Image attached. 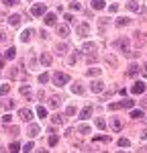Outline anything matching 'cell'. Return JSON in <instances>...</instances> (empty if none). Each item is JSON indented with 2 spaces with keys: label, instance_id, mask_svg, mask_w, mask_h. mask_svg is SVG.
Returning a JSON list of instances; mask_svg holds the SVG:
<instances>
[{
  "label": "cell",
  "instance_id": "1",
  "mask_svg": "<svg viewBox=\"0 0 147 153\" xmlns=\"http://www.w3.org/2000/svg\"><path fill=\"white\" fill-rule=\"evenodd\" d=\"M51 80H53L55 86H65V84L70 82V76H68V74H63V71H55V74L51 76Z\"/></svg>",
  "mask_w": 147,
  "mask_h": 153
},
{
  "label": "cell",
  "instance_id": "2",
  "mask_svg": "<svg viewBox=\"0 0 147 153\" xmlns=\"http://www.w3.org/2000/svg\"><path fill=\"white\" fill-rule=\"evenodd\" d=\"M31 14H33V16H45V14H47V8H45V4H43V2L35 4V6L31 8Z\"/></svg>",
  "mask_w": 147,
  "mask_h": 153
},
{
  "label": "cell",
  "instance_id": "3",
  "mask_svg": "<svg viewBox=\"0 0 147 153\" xmlns=\"http://www.w3.org/2000/svg\"><path fill=\"white\" fill-rule=\"evenodd\" d=\"M114 47H117V49H122V51L127 53V51H129V39H125V37L117 39V41H114Z\"/></svg>",
  "mask_w": 147,
  "mask_h": 153
},
{
  "label": "cell",
  "instance_id": "4",
  "mask_svg": "<svg viewBox=\"0 0 147 153\" xmlns=\"http://www.w3.org/2000/svg\"><path fill=\"white\" fill-rule=\"evenodd\" d=\"M84 55H96V45L94 43H84V47L80 49Z\"/></svg>",
  "mask_w": 147,
  "mask_h": 153
},
{
  "label": "cell",
  "instance_id": "5",
  "mask_svg": "<svg viewBox=\"0 0 147 153\" xmlns=\"http://www.w3.org/2000/svg\"><path fill=\"white\" fill-rule=\"evenodd\" d=\"M45 25H49V27L57 25V14H55V12H47V14H45Z\"/></svg>",
  "mask_w": 147,
  "mask_h": 153
},
{
  "label": "cell",
  "instance_id": "6",
  "mask_svg": "<svg viewBox=\"0 0 147 153\" xmlns=\"http://www.w3.org/2000/svg\"><path fill=\"white\" fill-rule=\"evenodd\" d=\"M131 92H133V94H143V92H145V84H143V82H137L133 88H131Z\"/></svg>",
  "mask_w": 147,
  "mask_h": 153
},
{
  "label": "cell",
  "instance_id": "7",
  "mask_svg": "<svg viewBox=\"0 0 147 153\" xmlns=\"http://www.w3.org/2000/svg\"><path fill=\"white\" fill-rule=\"evenodd\" d=\"M8 25L10 27H19L21 25V14H10L8 16Z\"/></svg>",
  "mask_w": 147,
  "mask_h": 153
},
{
  "label": "cell",
  "instance_id": "8",
  "mask_svg": "<svg viewBox=\"0 0 147 153\" xmlns=\"http://www.w3.org/2000/svg\"><path fill=\"white\" fill-rule=\"evenodd\" d=\"M19 114H21V118H23V120H27V123H29V120L33 118V110H29V108H23Z\"/></svg>",
  "mask_w": 147,
  "mask_h": 153
},
{
  "label": "cell",
  "instance_id": "9",
  "mask_svg": "<svg viewBox=\"0 0 147 153\" xmlns=\"http://www.w3.org/2000/svg\"><path fill=\"white\" fill-rule=\"evenodd\" d=\"M39 133H41V129H39L37 125H31V127H29V131H27V135H29L31 139H35V137L39 135Z\"/></svg>",
  "mask_w": 147,
  "mask_h": 153
},
{
  "label": "cell",
  "instance_id": "10",
  "mask_svg": "<svg viewBox=\"0 0 147 153\" xmlns=\"http://www.w3.org/2000/svg\"><path fill=\"white\" fill-rule=\"evenodd\" d=\"M59 104H61L59 96H51V98H49V108H59Z\"/></svg>",
  "mask_w": 147,
  "mask_h": 153
},
{
  "label": "cell",
  "instance_id": "11",
  "mask_svg": "<svg viewBox=\"0 0 147 153\" xmlns=\"http://www.w3.org/2000/svg\"><path fill=\"white\" fill-rule=\"evenodd\" d=\"M57 35H59L61 39H65V37L70 35V29H68L65 25H59V27H57Z\"/></svg>",
  "mask_w": 147,
  "mask_h": 153
},
{
  "label": "cell",
  "instance_id": "12",
  "mask_svg": "<svg viewBox=\"0 0 147 153\" xmlns=\"http://www.w3.org/2000/svg\"><path fill=\"white\" fill-rule=\"evenodd\" d=\"M21 94L27 96V100H33L31 96H33V90H31V86H21Z\"/></svg>",
  "mask_w": 147,
  "mask_h": 153
},
{
  "label": "cell",
  "instance_id": "13",
  "mask_svg": "<svg viewBox=\"0 0 147 153\" xmlns=\"http://www.w3.org/2000/svg\"><path fill=\"white\" fill-rule=\"evenodd\" d=\"M90 90L92 92H102L104 90V82H92L90 84Z\"/></svg>",
  "mask_w": 147,
  "mask_h": 153
},
{
  "label": "cell",
  "instance_id": "14",
  "mask_svg": "<svg viewBox=\"0 0 147 153\" xmlns=\"http://www.w3.org/2000/svg\"><path fill=\"white\" fill-rule=\"evenodd\" d=\"M88 31H90V27H88L86 23H82L80 27H78V35L80 37H88Z\"/></svg>",
  "mask_w": 147,
  "mask_h": 153
},
{
  "label": "cell",
  "instance_id": "15",
  "mask_svg": "<svg viewBox=\"0 0 147 153\" xmlns=\"http://www.w3.org/2000/svg\"><path fill=\"white\" fill-rule=\"evenodd\" d=\"M51 53H41V57H39V61L43 63V65H51Z\"/></svg>",
  "mask_w": 147,
  "mask_h": 153
},
{
  "label": "cell",
  "instance_id": "16",
  "mask_svg": "<svg viewBox=\"0 0 147 153\" xmlns=\"http://www.w3.org/2000/svg\"><path fill=\"white\" fill-rule=\"evenodd\" d=\"M90 117H92V106H86L84 110L80 112V118H82V120H86V118H90Z\"/></svg>",
  "mask_w": 147,
  "mask_h": 153
},
{
  "label": "cell",
  "instance_id": "17",
  "mask_svg": "<svg viewBox=\"0 0 147 153\" xmlns=\"http://www.w3.org/2000/svg\"><path fill=\"white\" fill-rule=\"evenodd\" d=\"M104 6H106L104 0H92V8H94V10H102Z\"/></svg>",
  "mask_w": 147,
  "mask_h": 153
},
{
  "label": "cell",
  "instance_id": "18",
  "mask_svg": "<svg viewBox=\"0 0 147 153\" xmlns=\"http://www.w3.org/2000/svg\"><path fill=\"white\" fill-rule=\"evenodd\" d=\"M72 94H84V86H82V84H74L72 86Z\"/></svg>",
  "mask_w": 147,
  "mask_h": 153
},
{
  "label": "cell",
  "instance_id": "19",
  "mask_svg": "<svg viewBox=\"0 0 147 153\" xmlns=\"http://www.w3.org/2000/svg\"><path fill=\"white\" fill-rule=\"evenodd\" d=\"M127 74H129L131 78H133V76H137V74H139V65H137V63H133V65H129V70H127Z\"/></svg>",
  "mask_w": 147,
  "mask_h": 153
},
{
  "label": "cell",
  "instance_id": "20",
  "mask_svg": "<svg viewBox=\"0 0 147 153\" xmlns=\"http://www.w3.org/2000/svg\"><path fill=\"white\" fill-rule=\"evenodd\" d=\"M14 57H16L14 47H10V49H6V51H4V59H14Z\"/></svg>",
  "mask_w": 147,
  "mask_h": 153
},
{
  "label": "cell",
  "instance_id": "21",
  "mask_svg": "<svg viewBox=\"0 0 147 153\" xmlns=\"http://www.w3.org/2000/svg\"><path fill=\"white\" fill-rule=\"evenodd\" d=\"M135 106V100L127 98V100H121V108H133Z\"/></svg>",
  "mask_w": 147,
  "mask_h": 153
},
{
  "label": "cell",
  "instance_id": "22",
  "mask_svg": "<svg viewBox=\"0 0 147 153\" xmlns=\"http://www.w3.org/2000/svg\"><path fill=\"white\" fill-rule=\"evenodd\" d=\"M65 51H68V45H65V43H59V45L55 47V53H57V55H63Z\"/></svg>",
  "mask_w": 147,
  "mask_h": 153
},
{
  "label": "cell",
  "instance_id": "23",
  "mask_svg": "<svg viewBox=\"0 0 147 153\" xmlns=\"http://www.w3.org/2000/svg\"><path fill=\"white\" fill-rule=\"evenodd\" d=\"M131 118H143V110H141V108H139V110H137V108L131 110Z\"/></svg>",
  "mask_w": 147,
  "mask_h": 153
},
{
  "label": "cell",
  "instance_id": "24",
  "mask_svg": "<svg viewBox=\"0 0 147 153\" xmlns=\"http://www.w3.org/2000/svg\"><path fill=\"white\" fill-rule=\"evenodd\" d=\"M92 141L96 143V141H102V143H110V137H106V135H98V137H94Z\"/></svg>",
  "mask_w": 147,
  "mask_h": 153
},
{
  "label": "cell",
  "instance_id": "25",
  "mask_svg": "<svg viewBox=\"0 0 147 153\" xmlns=\"http://www.w3.org/2000/svg\"><path fill=\"white\" fill-rule=\"evenodd\" d=\"M37 117H39V118H45V117H47V110H45L43 106H39V108H37Z\"/></svg>",
  "mask_w": 147,
  "mask_h": 153
},
{
  "label": "cell",
  "instance_id": "26",
  "mask_svg": "<svg viewBox=\"0 0 147 153\" xmlns=\"http://www.w3.org/2000/svg\"><path fill=\"white\" fill-rule=\"evenodd\" d=\"M110 125H112V129H114V131H121V120H119V118H112Z\"/></svg>",
  "mask_w": 147,
  "mask_h": 153
},
{
  "label": "cell",
  "instance_id": "27",
  "mask_svg": "<svg viewBox=\"0 0 147 153\" xmlns=\"http://www.w3.org/2000/svg\"><path fill=\"white\" fill-rule=\"evenodd\" d=\"M0 106H2V108H8V110H10L12 106H14V102H12V100H2V102H0Z\"/></svg>",
  "mask_w": 147,
  "mask_h": 153
},
{
  "label": "cell",
  "instance_id": "28",
  "mask_svg": "<svg viewBox=\"0 0 147 153\" xmlns=\"http://www.w3.org/2000/svg\"><path fill=\"white\" fill-rule=\"evenodd\" d=\"M127 8H129V10H139V4H137V2H135V0H131V2H129V4H127Z\"/></svg>",
  "mask_w": 147,
  "mask_h": 153
},
{
  "label": "cell",
  "instance_id": "29",
  "mask_svg": "<svg viewBox=\"0 0 147 153\" xmlns=\"http://www.w3.org/2000/svg\"><path fill=\"white\" fill-rule=\"evenodd\" d=\"M8 90H10V86H8V84H2V86H0V96L8 94Z\"/></svg>",
  "mask_w": 147,
  "mask_h": 153
},
{
  "label": "cell",
  "instance_id": "30",
  "mask_svg": "<svg viewBox=\"0 0 147 153\" xmlns=\"http://www.w3.org/2000/svg\"><path fill=\"white\" fill-rule=\"evenodd\" d=\"M96 127L98 129H106V120L104 118H96Z\"/></svg>",
  "mask_w": 147,
  "mask_h": 153
},
{
  "label": "cell",
  "instance_id": "31",
  "mask_svg": "<svg viewBox=\"0 0 147 153\" xmlns=\"http://www.w3.org/2000/svg\"><path fill=\"white\" fill-rule=\"evenodd\" d=\"M57 141H59V139L51 133V137H49V147H55V145H57Z\"/></svg>",
  "mask_w": 147,
  "mask_h": 153
},
{
  "label": "cell",
  "instance_id": "32",
  "mask_svg": "<svg viewBox=\"0 0 147 153\" xmlns=\"http://www.w3.org/2000/svg\"><path fill=\"white\" fill-rule=\"evenodd\" d=\"M8 151H21V143H10V147H8Z\"/></svg>",
  "mask_w": 147,
  "mask_h": 153
},
{
  "label": "cell",
  "instance_id": "33",
  "mask_svg": "<svg viewBox=\"0 0 147 153\" xmlns=\"http://www.w3.org/2000/svg\"><path fill=\"white\" fill-rule=\"evenodd\" d=\"M31 33H33V31H24V33H21V41H29V39H31Z\"/></svg>",
  "mask_w": 147,
  "mask_h": 153
},
{
  "label": "cell",
  "instance_id": "34",
  "mask_svg": "<svg viewBox=\"0 0 147 153\" xmlns=\"http://www.w3.org/2000/svg\"><path fill=\"white\" fill-rule=\"evenodd\" d=\"M131 143H129V139H119V147H122V149H127Z\"/></svg>",
  "mask_w": 147,
  "mask_h": 153
},
{
  "label": "cell",
  "instance_id": "35",
  "mask_svg": "<svg viewBox=\"0 0 147 153\" xmlns=\"http://www.w3.org/2000/svg\"><path fill=\"white\" fill-rule=\"evenodd\" d=\"M88 76H100V68H92V70H88Z\"/></svg>",
  "mask_w": 147,
  "mask_h": 153
},
{
  "label": "cell",
  "instance_id": "36",
  "mask_svg": "<svg viewBox=\"0 0 147 153\" xmlns=\"http://www.w3.org/2000/svg\"><path fill=\"white\" fill-rule=\"evenodd\" d=\"M76 112H78V110H76V106H68V108H65V114H70V117H74Z\"/></svg>",
  "mask_w": 147,
  "mask_h": 153
},
{
  "label": "cell",
  "instance_id": "37",
  "mask_svg": "<svg viewBox=\"0 0 147 153\" xmlns=\"http://www.w3.org/2000/svg\"><path fill=\"white\" fill-rule=\"evenodd\" d=\"M121 108V102H110L108 104V110H119Z\"/></svg>",
  "mask_w": 147,
  "mask_h": 153
},
{
  "label": "cell",
  "instance_id": "38",
  "mask_svg": "<svg viewBox=\"0 0 147 153\" xmlns=\"http://www.w3.org/2000/svg\"><path fill=\"white\" fill-rule=\"evenodd\" d=\"M51 120H53L55 125H61V123H63V117H59V114H53V118H51Z\"/></svg>",
  "mask_w": 147,
  "mask_h": 153
},
{
  "label": "cell",
  "instance_id": "39",
  "mask_svg": "<svg viewBox=\"0 0 147 153\" xmlns=\"http://www.w3.org/2000/svg\"><path fill=\"white\" fill-rule=\"evenodd\" d=\"M125 25H129V19H119L117 21V27H125Z\"/></svg>",
  "mask_w": 147,
  "mask_h": 153
},
{
  "label": "cell",
  "instance_id": "40",
  "mask_svg": "<svg viewBox=\"0 0 147 153\" xmlns=\"http://www.w3.org/2000/svg\"><path fill=\"white\" fill-rule=\"evenodd\" d=\"M76 61H78V53H72L70 55V65H76Z\"/></svg>",
  "mask_w": 147,
  "mask_h": 153
},
{
  "label": "cell",
  "instance_id": "41",
  "mask_svg": "<svg viewBox=\"0 0 147 153\" xmlns=\"http://www.w3.org/2000/svg\"><path fill=\"white\" fill-rule=\"evenodd\" d=\"M80 133H82V135H88V133H90V127H86V125H82V127H80Z\"/></svg>",
  "mask_w": 147,
  "mask_h": 153
},
{
  "label": "cell",
  "instance_id": "42",
  "mask_svg": "<svg viewBox=\"0 0 147 153\" xmlns=\"http://www.w3.org/2000/svg\"><path fill=\"white\" fill-rule=\"evenodd\" d=\"M47 80H49V74H41V76H39V82L41 84H45Z\"/></svg>",
  "mask_w": 147,
  "mask_h": 153
},
{
  "label": "cell",
  "instance_id": "43",
  "mask_svg": "<svg viewBox=\"0 0 147 153\" xmlns=\"http://www.w3.org/2000/svg\"><path fill=\"white\" fill-rule=\"evenodd\" d=\"M106 61L112 63V65H117V57H114V55H106Z\"/></svg>",
  "mask_w": 147,
  "mask_h": 153
},
{
  "label": "cell",
  "instance_id": "44",
  "mask_svg": "<svg viewBox=\"0 0 147 153\" xmlns=\"http://www.w3.org/2000/svg\"><path fill=\"white\" fill-rule=\"evenodd\" d=\"M33 147H35V145H33V141H29V143L23 147V149H24V151H33Z\"/></svg>",
  "mask_w": 147,
  "mask_h": 153
},
{
  "label": "cell",
  "instance_id": "45",
  "mask_svg": "<svg viewBox=\"0 0 147 153\" xmlns=\"http://www.w3.org/2000/svg\"><path fill=\"white\" fill-rule=\"evenodd\" d=\"M6 6H14V4H19V0H2Z\"/></svg>",
  "mask_w": 147,
  "mask_h": 153
},
{
  "label": "cell",
  "instance_id": "46",
  "mask_svg": "<svg viewBox=\"0 0 147 153\" xmlns=\"http://www.w3.org/2000/svg\"><path fill=\"white\" fill-rule=\"evenodd\" d=\"M10 120H12V114H4V117H2V123H6V125H8Z\"/></svg>",
  "mask_w": 147,
  "mask_h": 153
},
{
  "label": "cell",
  "instance_id": "47",
  "mask_svg": "<svg viewBox=\"0 0 147 153\" xmlns=\"http://www.w3.org/2000/svg\"><path fill=\"white\" fill-rule=\"evenodd\" d=\"M70 8H72V10H80V8H82V6H80V4H78V2H72V4H70Z\"/></svg>",
  "mask_w": 147,
  "mask_h": 153
},
{
  "label": "cell",
  "instance_id": "48",
  "mask_svg": "<svg viewBox=\"0 0 147 153\" xmlns=\"http://www.w3.org/2000/svg\"><path fill=\"white\" fill-rule=\"evenodd\" d=\"M108 10H110V12H117V10H119V4H110Z\"/></svg>",
  "mask_w": 147,
  "mask_h": 153
},
{
  "label": "cell",
  "instance_id": "49",
  "mask_svg": "<svg viewBox=\"0 0 147 153\" xmlns=\"http://www.w3.org/2000/svg\"><path fill=\"white\" fill-rule=\"evenodd\" d=\"M63 19H65V21H68V23H72V19H74V14H70V12H68V14H63Z\"/></svg>",
  "mask_w": 147,
  "mask_h": 153
},
{
  "label": "cell",
  "instance_id": "50",
  "mask_svg": "<svg viewBox=\"0 0 147 153\" xmlns=\"http://www.w3.org/2000/svg\"><path fill=\"white\" fill-rule=\"evenodd\" d=\"M141 106H143V108H147V96H143V98H141Z\"/></svg>",
  "mask_w": 147,
  "mask_h": 153
},
{
  "label": "cell",
  "instance_id": "51",
  "mask_svg": "<svg viewBox=\"0 0 147 153\" xmlns=\"http://www.w3.org/2000/svg\"><path fill=\"white\" fill-rule=\"evenodd\" d=\"M2 41H6V33H4V31H0V43H2Z\"/></svg>",
  "mask_w": 147,
  "mask_h": 153
},
{
  "label": "cell",
  "instance_id": "52",
  "mask_svg": "<svg viewBox=\"0 0 147 153\" xmlns=\"http://www.w3.org/2000/svg\"><path fill=\"white\" fill-rule=\"evenodd\" d=\"M141 74H143V76H145V78H147V63H145V65H143V68H141Z\"/></svg>",
  "mask_w": 147,
  "mask_h": 153
},
{
  "label": "cell",
  "instance_id": "53",
  "mask_svg": "<svg viewBox=\"0 0 147 153\" xmlns=\"http://www.w3.org/2000/svg\"><path fill=\"white\" fill-rule=\"evenodd\" d=\"M141 139H147V131H143V133H141Z\"/></svg>",
  "mask_w": 147,
  "mask_h": 153
},
{
  "label": "cell",
  "instance_id": "54",
  "mask_svg": "<svg viewBox=\"0 0 147 153\" xmlns=\"http://www.w3.org/2000/svg\"><path fill=\"white\" fill-rule=\"evenodd\" d=\"M2 68H4V59L0 57V70H2Z\"/></svg>",
  "mask_w": 147,
  "mask_h": 153
}]
</instances>
